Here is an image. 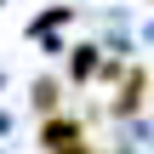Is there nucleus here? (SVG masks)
Here are the masks:
<instances>
[{
	"mask_svg": "<svg viewBox=\"0 0 154 154\" xmlns=\"http://www.w3.org/2000/svg\"><path fill=\"white\" fill-rule=\"evenodd\" d=\"M40 143H46L51 154H86V149H80V126H74V120H51Z\"/></svg>",
	"mask_w": 154,
	"mask_h": 154,
	"instance_id": "nucleus-1",
	"label": "nucleus"
},
{
	"mask_svg": "<svg viewBox=\"0 0 154 154\" xmlns=\"http://www.w3.org/2000/svg\"><path fill=\"white\" fill-rule=\"evenodd\" d=\"M143 91H149V80H143V74H131V80H126V91H120V103H114V109H120V114H131V109H137V103H143Z\"/></svg>",
	"mask_w": 154,
	"mask_h": 154,
	"instance_id": "nucleus-2",
	"label": "nucleus"
}]
</instances>
